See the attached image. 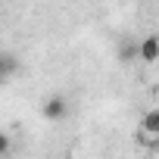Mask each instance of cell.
<instances>
[{
  "instance_id": "6da1fadb",
  "label": "cell",
  "mask_w": 159,
  "mask_h": 159,
  "mask_svg": "<svg viewBox=\"0 0 159 159\" xmlns=\"http://www.w3.org/2000/svg\"><path fill=\"white\" fill-rule=\"evenodd\" d=\"M41 116H44V119H50V122L66 119V116H69V100H66L62 94H50V97L41 103Z\"/></svg>"
},
{
  "instance_id": "7a4b0ae2",
  "label": "cell",
  "mask_w": 159,
  "mask_h": 159,
  "mask_svg": "<svg viewBox=\"0 0 159 159\" xmlns=\"http://www.w3.org/2000/svg\"><path fill=\"white\" fill-rule=\"evenodd\" d=\"M137 56H140L143 62H156V59H159V41H156V34H147V38L137 44Z\"/></svg>"
},
{
  "instance_id": "3957f363",
  "label": "cell",
  "mask_w": 159,
  "mask_h": 159,
  "mask_svg": "<svg viewBox=\"0 0 159 159\" xmlns=\"http://www.w3.org/2000/svg\"><path fill=\"white\" fill-rule=\"evenodd\" d=\"M143 137H150V140L159 137V109H147V116H143Z\"/></svg>"
},
{
  "instance_id": "277c9868",
  "label": "cell",
  "mask_w": 159,
  "mask_h": 159,
  "mask_svg": "<svg viewBox=\"0 0 159 159\" xmlns=\"http://www.w3.org/2000/svg\"><path fill=\"white\" fill-rule=\"evenodd\" d=\"M16 69H19V59L13 53H0V81H7L10 75H16Z\"/></svg>"
},
{
  "instance_id": "5b68a950",
  "label": "cell",
  "mask_w": 159,
  "mask_h": 159,
  "mask_svg": "<svg viewBox=\"0 0 159 159\" xmlns=\"http://www.w3.org/2000/svg\"><path fill=\"white\" fill-rule=\"evenodd\" d=\"M134 56H137V44H134V41H125L122 50H119V59H122V62H131Z\"/></svg>"
},
{
  "instance_id": "8992f818",
  "label": "cell",
  "mask_w": 159,
  "mask_h": 159,
  "mask_svg": "<svg viewBox=\"0 0 159 159\" xmlns=\"http://www.w3.org/2000/svg\"><path fill=\"white\" fill-rule=\"evenodd\" d=\"M3 153H10V137L0 131V156H3Z\"/></svg>"
}]
</instances>
